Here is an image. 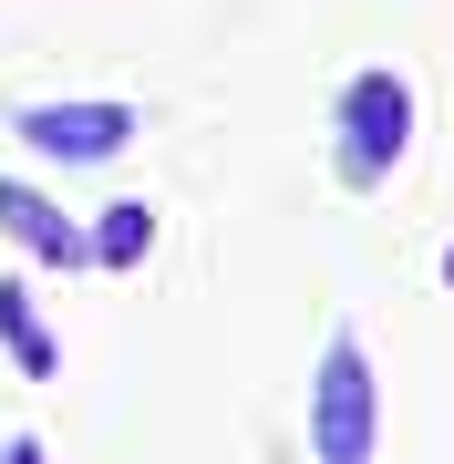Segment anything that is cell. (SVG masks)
I'll list each match as a JSON object with an SVG mask.
<instances>
[{"mask_svg": "<svg viewBox=\"0 0 454 464\" xmlns=\"http://www.w3.org/2000/svg\"><path fill=\"white\" fill-rule=\"evenodd\" d=\"M155 248V207H103V227H93V258L103 268H135Z\"/></svg>", "mask_w": 454, "mask_h": 464, "instance_id": "6", "label": "cell"}, {"mask_svg": "<svg viewBox=\"0 0 454 464\" xmlns=\"http://www.w3.org/2000/svg\"><path fill=\"white\" fill-rule=\"evenodd\" d=\"M21 145L63 155V166H103V155L135 145V103H32L21 114Z\"/></svg>", "mask_w": 454, "mask_h": 464, "instance_id": "3", "label": "cell"}, {"mask_svg": "<svg viewBox=\"0 0 454 464\" xmlns=\"http://www.w3.org/2000/svg\"><path fill=\"white\" fill-rule=\"evenodd\" d=\"M444 279H454V248H444Z\"/></svg>", "mask_w": 454, "mask_h": 464, "instance_id": "8", "label": "cell"}, {"mask_svg": "<svg viewBox=\"0 0 454 464\" xmlns=\"http://www.w3.org/2000/svg\"><path fill=\"white\" fill-rule=\"evenodd\" d=\"M372 433H382V392H372V362L352 331H331L310 382V454L320 464H372Z\"/></svg>", "mask_w": 454, "mask_h": 464, "instance_id": "1", "label": "cell"}, {"mask_svg": "<svg viewBox=\"0 0 454 464\" xmlns=\"http://www.w3.org/2000/svg\"><path fill=\"white\" fill-rule=\"evenodd\" d=\"M0 341H11V362L32 372V382H52V362H63V351H52V331L32 320V299H21L11 279H0Z\"/></svg>", "mask_w": 454, "mask_h": 464, "instance_id": "5", "label": "cell"}, {"mask_svg": "<svg viewBox=\"0 0 454 464\" xmlns=\"http://www.w3.org/2000/svg\"><path fill=\"white\" fill-rule=\"evenodd\" d=\"M403 145H413V83L403 72H352V93H341V176L382 186Z\"/></svg>", "mask_w": 454, "mask_h": 464, "instance_id": "2", "label": "cell"}, {"mask_svg": "<svg viewBox=\"0 0 454 464\" xmlns=\"http://www.w3.org/2000/svg\"><path fill=\"white\" fill-rule=\"evenodd\" d=\"M0 464H42V444H11V454H0Z\"/></svg>", "mask_w": 454, "mask_h": 464, "instance_id": "7", "label": "cell"}, {"mask_svg": "<svg viewBox=\"0 0 454 464\" xmlns=\"http://www.w3.org/2000/svg\"><path fill=\"white\" fill-rule=\"evenodd\" d=\"M0 227H11V237H21V248H32L42 268H83V258H93V237L72 227V217L52 207L42 186H21V176H0Z\"/></svg>", "mask_w": 454, "mask_h": 464, "instance_id": "4", "label": "cell"}]
</instances>
